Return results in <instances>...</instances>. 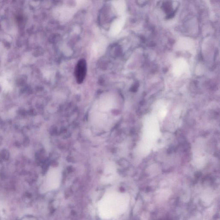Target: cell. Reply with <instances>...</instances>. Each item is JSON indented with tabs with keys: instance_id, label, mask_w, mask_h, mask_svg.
Here are the masks:
<instances>
[{
	"instance_id": "cell-1",
	"label": "cell",
	"mask_w": 220,
	"mask_h": 220,
	"mask_svg": "<svg viewBox=\"0 0 220 220\" xmlns=\"http://www.w3.org/2000/svg\"><path fill=\"white\" fill-rule=\"evenodd\" d=\"M87 72V62L84 59L82 58L77 62L74 70V75L78 84L83 83L86 76Z\"/></svg>"
},
{
	"instance_id": "cell-2",
	"label": "cell",
	"mask_w": 220,
	"mask_h": 220,
	"mask_svg": "<svg viewBox=\"0 0 220 220\" xmlns=\"http://www.w3.org/2000/svg\"><path fill=\"white\" fill-rule=\"evenodd\" d=\"M186 63L185 62H183V61H181V62H178L177 63H176V66H175V69L176 71L177 72L182 73L183 71L186 68Z\"/></svg>"
}]
</instances>
